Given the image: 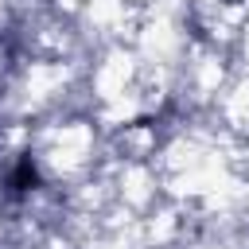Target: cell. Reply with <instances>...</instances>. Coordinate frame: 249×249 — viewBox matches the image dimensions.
<instances>
[{
  "instance_id": "obj_1",
  "label": "cell",
  "mask_w": 249,
  "mask_h": 249,
  "mask_svg": "<svg viewBox=\"0 0 249 249\" xmlns=\"http://www.w3.org/2000/svg\"><path fill=\"white\" fill-rule=\"evenodd\" d=\"M16 183H19V187H27V183H35V167H27V163H23V167L16 171Z\"/></svg>"
}]
</instances>
